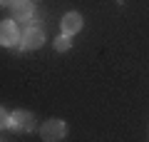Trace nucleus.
<instances>
[{"label":"nucleus","mask_w":149,"mask_h":142,"mask_svg":"<svg viewBox=\"0 0 149 142\" xmlns=\"http://www.w3.org/2000/svg\"><path fill=\"white\" fill-rule=\"evenodd\" d=\"M45 45V32L40 25H30L20 35V50H37Z\"/></svg>","instance_id":"nucleus-1"},{"label":"nucleus","mask_w":149,"mask_h":142,"mask_svg":"<svg viewBox=\"0 0 149 142\" xmlns=\"http://www.w3.org/2000/svg\"><path fill=\"white\" fill-rule=\"evenodd\" d=\"M20 35H22V32L17 30V22L13 20V18L0 22V45H3V47H15V45H20Z\"/></svg>","instance_id":"nucleus-2"},{"label":"nucleus","mask_w":149,"mask_h":142,"mask_svg":"<svg viewBox=\"0 0 149 142\" xmlns=\"http://www.w3.org/2000/svg\"><path fill=\"white\" fill-rule=\"evenodd\" d=\"M67 135V125L62 120H47L42 127H40V137L45 142H57Z\"/></svg>","instance_id":"nucleus-3"},{"label":"nucleus","mask_w":149,"mask_h":142,"mask_svg":"<svg viewBox=\"0 0 149 142\" xmlns=\"http://www.w3.org/2000/svg\"><path fill=\"white\" fill-rule=\"evenodd\" d=\"M8 127L20 130V132H30V130H35V117H32L27 110H15L10 115V125Z\"/></svg>","instance_id":"nucleus-4"},{"label":"nucleus","mask_w":149,"mask_h":142,"mask_svg":"<svg viewBox=\"0 0 149 142\" xmlns=\"http://www.w3.org/2000/svg\"><path fill=\"white\" fill-rule=\"evenodd\" d=\"M82 25H85V20H82L80 13H74V10H72V13H65V15H62V22H60L62 32H65V35H70V37L77 35V32L82 30Z\"/></svg>","instance_id":"nucleus-5"},{"label":"nucleus","mask_w":149,"mask_h":142,"mask_svg":"<svg viewBox=\"0 0 149 142\" xmlns=\"http://www.w3.org/2000/svg\"><path fill=\"white\" fill-rule=\"evenodd\" d=\"M13 13V20L15 22H27L32 18V13H35V5H32V0H17L15 5L10 8Z\"/></svg>","instance_id":"nucleus-6"},{"label":"nucleus","mask_w":149,"mask_h":142,"mask_svg":"<svg viewBox=\"0 0 149 142\" xmlns=\"http://www.w3.org/2000/svg\"><path fill=\"white\" fill-rule=\"evenodd\" d=\"M70 47H72V37H70V35L62 32V35L55 37V50H57V53H67Z\"/></svg>","instance_id":"nucleus-7"},{"label":"nucleus","mask_w":149,"mask_h":142,"mask_svg":"<svg viewBox=\"0 0 149 142\" xmlns=\"http://www.w3.org/2000/svg\"><path fill=\"white\" fill-rule=\"evenodd\" d=\"M8 125H10V115H8V112L0 107V130H5Z\"/></svg>","instance_id":"nucleus-8"},{"label":"nucleus","mask_w":149,"mask_h":142,"mask_svg":"<svg viewBox=\"0 0 149 142\" xmlns=\"http://www.w3.org/2000/svg\"><path fill=\"white\" fill-rule=\"evenodd\" d=\"M15 3H17V0H0V5H3V8H13Z\"/></svg>","instance_id":"nucleus-9"}]
</instances>
